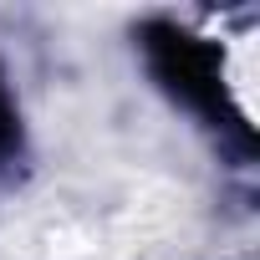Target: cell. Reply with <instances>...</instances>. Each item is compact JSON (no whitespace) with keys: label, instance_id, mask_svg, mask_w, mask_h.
I'll return each mask as SVG.
<instances>
[{"label":"cell","instance_id":"2","mask_svg":"<svg viewBox=\"0 0 260 260\" xmlns=\"http://www.w3.org/2000/svg\"><path fill=\"white\" fill-rule=\"evenodd\" d=\"M11 143H16V112L6 102V87H0V153H6Z\"/></svg>","mask_w":260,"mask_h":260},{"label":"cell","instance_id":"1","mask_svg":"<svg viewBox=\"0 0 260 260\" xmlns=\"http://www.w3.org/2000/svg\"><path fill=\"white\" fill-rule=\"evenodd\" d=\"M143 36H148L153 72H158L179 97H189L194 107L219 112V67H214V51L199 46L194 36L174 31V26H148Z\"/></svg>","mask_w":260,"mask_h":260}]
</instances>
